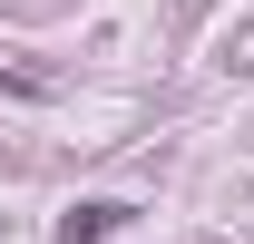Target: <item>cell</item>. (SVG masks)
Listing matches in <instances>:
<instances>
[{
  "label": "cell",
  "mask_w": 254,
  "mask_h": 244,
  "mask_svg": "<svg viewBox=\"0 0 254 244\" xmlns=\"http://www.w3.org/2000/svg\"><path fill=\"white\" fill-rule=\"evenodd\" d=\"M118 225H127V205H78L59 225V244H98V235H118Z\"/></svg>",
  "instance_id": "cell-1"
}]
</instances>
